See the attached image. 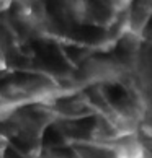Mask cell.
<instances>
[{
  "label": "cell",
  "instance_id": "1",
  "mask_svg": "<svg viewBox=\"0 0 152 158\" xmlns=\"http://www.w3.org/2000/svg\"><path fill=\"white\" fill-rule=\"evenodd\" d=\"M7 147H8V139L0 134V155H2L3 152L7 150Z\"/></svg>",
  "mask_w": 152,
  "mask_h": 158
}]
</instances>
